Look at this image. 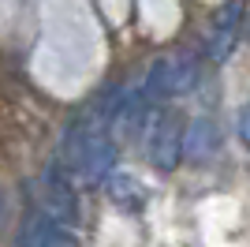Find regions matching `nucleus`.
Returning a JSON list of instances; mask_svg holds the SVG:
<instances>
[{
    "label": "nucleus",
    "instance_id": "obj_4",
    "mask_svg": "<svg viewBox=\"0 0 250 247\" xmlns=\"http://www.w3.org/2000/svg\"><path fill=\"white\" fill-rule=\"evenodd\" d=\"M19 244L22 247H79V240H75L71 225H60L45 210H34V214H26V221L19 228Z\"/></svg>",
    "mask_w": 250,
    "mask_h": 247
},
{
    "label": "nucleus",
    "instance_id": "obj_6",
    "mask_svg": "<svg viewBox=\"0 0 250 247\" xmlns=\"http://www.w3.org/2000/svg\"><path fill=\"white\" fill-rule=\"evenodd\" d=\"M213 146H217V131H213V124L209 120H194L183 131V154H190L194 161L213 154Z\"/></svg>",
    "mask_w": 250,
    "mask_h": 247
},
{
    "label": "nucleus",
    "instance_id": "obj_5",
    "mask_svg": "<svg viewBox=\"0 0 250 247\" xmlns=\"http://www.w3.org/2000/svg\"><path fill=\"white\" fill-rule=\"evenodd\" d=\"M239 23H243V0H228L224 8L217 11L213 19V30H209V56L213 60H224L239 38Z\"/></svg>",
    "mask_w": 250,
    "mask_h": 247
},
{
    "label": "nucleus",
    "instance_id": "obj_7",
    "mask_svg": "<svg viewBox=\"0 0 250 247\" xmlns=\"http://www.w3.org/2000/svg\"><path fill=\"white\" fill-rule=\"evenodd\" d=\"M131 191H138V184L131 180V176H116V180H112V198H116V202H124ZM135 198L142 202V195H135Z\"/></svg>",
    "mask_w": 250,
    "mask_h": 247
},
{
    "label": "nucleus",
    "instance_id": "obj_8",
    "mask_svg": "<svg viewBox=\"0 0 250 247\" xmlns=\"http://www.w3.org/2000/svg\"><path fill=\"white\" fill-rule=\"evenodd\" d=\"M239 139L243 146H250V105H243V113H239Z\"/></svg>",
    "mask_w": 250,
    "mask_h": 247
},
{
    "label": "nucleus",
    "instance_id": "obj_1",
    "mask_svg": "<svg viewBox=\"0 0 250 247\" xmlns=\"http://www.w3.org/2000/svg\"><path fill=\"white\" fill-rule=\"evenodd\" d=\"M67 157H71V165L86 176V180H104V176L112 173V165H116V143H112V135L97 131V127H86V131L71 135Z\"/></svg>",
    "mask_w": 250,
    "mask_h": 247
},
{
    "label": "nucleus",
    "instance_id": "obj_2",
    "mask_svg": "<svg viewBox=\"0 0 250 247\" xmlns=\"http://www.w3.org/2000/svg\"><path fill=\"white\" fill-rule=\"evenodd\" d=\"M194 82H198V60L183 56V52H172V56H161L149 68L146 98H176V94L190 90Z\"/></svg>",
    "mask_w": 250,
    "mask_h": 247
},
{
    "label": "nucleus",
    "instance_id": "obj_3",
    "mask_svg": "<svg viewBox=\"0 0 250 247\" xmlns=\"http://www.w3.org/2000/svg\"><path fill=\"white\" fill-rule=\"evenodd\" d=\"M183 131H187V127H183V120H179L176 113H165V116L153 120L146 154L161 173H172V169L183 161Z\"/></svg>",
    "mask_w": 250,
    "mask_h": 247
}]
</instances>
